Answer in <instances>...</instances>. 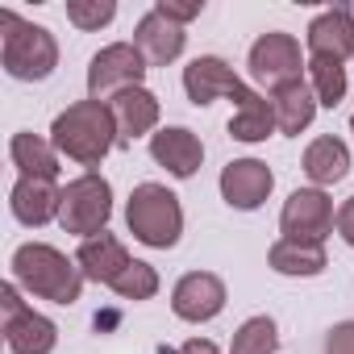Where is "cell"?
Segmentation results:
<instances>
[{"label": "cell", "mask_w": 354, "mask_h": 354, "mask_svg": "<svg viewBox=\"0 0 354 354\" xmlns=\"http://www.w3.org/2000/svg\"><path fill=\"white\" fill-rule=\"evenodd\" d=\"M146 67L150 63H146V55L133 42H113L88 67V96L92 100H109V96H117L125 88H142Z\"/></svg>", "instance_id": "8992f818"}, {"label": "cell", "mask_w": 354, "mask_h": 354, "mask_svg": "<svg viewBox=\"0 0 354 354\" xmlns=\"http://www.w3.org/2000/svg\"><path fill=\"white\" fill-rule=\"evenodd\" d=\"M267 263L279 271V275H300V279H313L329 267L325 259V246L321 242H292V238H279L267 254Z\"/></svg>", "instance_id": "603a6c76"}, {"label": "cell", "mask_w": 354, "mask_h": 354, "mask_svg": "<svg viewBox=\"0 0 354 354\" xmlns=\"http://www.w3.org/2000/svg\"><path fill=\"white\" fill-rule=\"evenodd\" d=\"M337 234H342V242L346 246H354V196L350 201H342V209H337Z\"/></svg>", "instance_id": "f546056e"}, {"label": "cell", "mask_w": 354, "mask_h": 354, "mask_svg": "<svg viewBox=\"0 0 354 354\" xmlns=\"http://www.w3.org/2000/svg\"><path fill=\"white\" fill-rule=\"evenodd\" d=\"M113 117H117V142H133L142 133H150L158 125V96L146 88H125L109 100Z\"/></svg>", "instance_id": "e0dca14e"}, {"label": "cell", "mask_w": 354, "mask_h": 354, "mask_svg": "<svg viewBox=\"0 0 354 354\" xmlns=\"http://www.w3.org/2000/svg\"><path fill=\"white\" fill-rule=\"evenodd\" d=\"M234 117H230V138L238 142H267L279 125H275V104L267 96H259L254 88H242L234 96Z\"/></svg>", "instance_id": "d6986e66"}, {"label": "cell", "mask_w": 354, "mask_h": 354, "mask_svg": "<svg viewBox=\"0 0 354 354\" xmlns=\"http://www.w3.org/2000/svg\"><path fill=\"white\" fill-rule=\"evenodd\" d=\"M184 26H175V21H167L162 13H146L142 21H138V30H133V46L146 55V63L150 67H167V63H175L184 55Z\"/></svg>", "instance_id": "5bb4252c"}, {"label": "cell", "mask_w": 354, "mask_h": 354, "mask_svg": "<svg viewBox=\"0 0 354 354\" xmlns=\"http://www.w3.org/2000/svg\"><path fill=\"white\" fill-rule=\"evenodd\" d=\"M221 308H225V283L213 271H188L171 288V313L180 321L201 325V321H213Z\"/></svg>", "instance_id": "9c48e42d"}, {"label": "cell", "mask_w": 354, "mask_h": 354, "mask_svg": "<svg viewBox=\"0 0 354 354\" xmlns=\"http://www.w3.org/2000/svg\"><path fill=\"white\" fill-rule=\"evenodd\" d=\"M55 150H63L80 167H100L104 154L117 146V117L104 100H75L50 125Z\"/></svg>", "instance_id": "6da1fadb"}, {"label": "cell", "mask_w": 354, "mask_h": 354, "mask_svg": "<svg viewBox=\"0 0 354 354\" xmlns=\"http://www.w3.org/2000/svg\"><path fill=\"white\" fill-rule=\"evenodd\" d=\"M350 133H354V117H350Z\"/></svg>", "instance_id": "1f68e13d"}, {"label": "cell", "mask_w": 354, "mask_h": 354, "mask_svg": "<svg viewBox=\"0 0 354 354\" xmlns=\"http://www.w3.org/2000/svg\"><path fill=\"white\" fill-rule=\"evenodd\" d=\"M201 0H192V5H180V0H158V5H154V13H162L167 21H175V26H188L192 17H201Z\"/></svg>", "instance_id": "83f0119b"}, {"label": "cell", "mask_w": 354, "mask_h": 354, "mask_svg": "<svg viewBox=\"0 0 354 354\" xmlns=\"http://www.w3.org/2000/svg\"><path fill=\"white\" fill-rule=\"evenodd\" d=\"M13 279L17 288H26L30 296H42L50 304H75L84 292V271L75 259H67L63 250L46 246V242H26L13 250Z\"/></svg>", "instance_id": "7a4b0ae2"}, {"label": "cell", "mask_w": 354, "mask_h": 354, "mask_svg": "<svg viewBox=\"0 0 354 354\" xmlns=\"http://www.w3.org/2000/svg\"><path fill=\"white\" fill-rule=\"evenodd\" d=\"M109 217H113V188H109L104 175L84 171L80 180H71L63 188V196H59V225L67 234L88 242V238L104 234Z\"/></svg>", "instance_id": "5b68a950"}, {"label": "cell", "mask_w": 354, "mask_h": 354, "mask_svg": "<svg viewBox=\"0 0 354 354\" xmlns=\"http://www.w3.org/2000/svg\"><path fill=\"white\" fill-rule=\"evenodd\" d=\"M113 292H117L121 300H150V296L158 292V271H154L150 263H138V259H133V263L117 275Z\"/></svg>", "instance_id": "484cf974"}, {"label": "cell", "mask_w": 354, "mask_h": 354, "mask_svg": "<svg viewBox=\"0 0 354 354\" xmlns=\"http://www.w3.org/2000/svg\"><path fill=\"white\" fill-rule=\"evenodd\" d=\"M308 84L317 92V104L337 109L346 96V67L337 59H308Z\"/></svg>", "instance_id": "cb8c5ba5"}, {"label": "cell", "mask_w": 354, "mask_h": 354, "mask_svg": "<svg viewBox=\"0 0 354 354\" xmlns=\"http://www.w3.org/2000/svg\"><path fill=\"white\" fill-rule=\"evenodd\" d=\"M117 17L113 0H67V21L75 30H100Z\"/></svg>", "instance_id": "4316f807"}, {"label": "cell", "mask_w": 354, "mask_h": 354, "mask_svg": "<svg viewBox=\"0 0 354 354\" xmlns=\"http://www.w3.org/2000/svg\"><path fill=\"white\" fill-rule=\"evenodd\" d=\"M308 50L313 59H337L346 63L354 55V17L350 9H325L308 21Z\"/></svg>", "instance_id": "4fadbf2b"}, {"label": "cell", "mask_w": 354, "mask_h": 354, "mask_svg": "<svg viewBox=\"0 0 354 354\" xmlns=\"http://www.w3.org/2000/svg\"><path fill=\"white\" fill-rule=\"evenodd\" d=\"M325 354H354V321H342L325 337Z\"/></svg>", "instance_id": "f1b7e54d"}, {"label": "cell", "mask_w": 354, "mask_h": 354, "mask_svg": "<svg viewBox=\"0 0 354 354\" xmlns=\"http://www.w3.org/2000/svg\"><path fill=\"white\" fill-rule=\"evenodd\" d=\"M279 350V329L271 317H250L238 325L234 342H230V354H275Z\"/></svg>", "instance_id": "d4e9b609"}, {"label": "cell", "mask_w": 354, "mask_h": 354, "mask_svg": "<svg viewBox=\"0 0 354 354\" xmlns=\"http://www.w3.org/2000/svg\"><path fill=\"white\" fill-rule=\"evenodd\" d=\"M150 158L158 167H167L175 180H192V175L201 171V162H205V146H201V138L192 129L167 125V129L150 133Z\"/></svg>", "instance_id": "8fae6325"}, {"label": "cell", "mask_w": 354, "mask_h": 354, "mask_svg": "<svg viewBox=\"0 0 354 354\" xmlns=\"http://www.w3.org/2000/svg\"><path fill=\"white\" fill-rule=\"evenodd\" d=\"M59 196H63V188H55L50 180H30V175H21L9 192V209L21 225L38 230L46 221H59Z\"/></svg>", "instance_id": "9a60e30c"}, {"label": "cell", "mask_w": 354, "mask_h": 354, "mask_svg": "<svg viewBox=\"0 0 354 354\" xmlns=\"http://www.w3.org/2000/svg\"><path fill=\"white\" fill-rule=\"evenodd\" d=\"M271 188H275V175H271V167L259 162V158H234V162L221 171V196H225L230 209L250 213V209H259V205L271 196Z\"/></svg>", "instance_id": "30bf717a"}, {"label": "cell", "mask_w": 354, "mask_h": 354, "mask_svg": "<svg viewBox=\"0 0 354 354\" xmlns=\"http://www.w3.org/2000/svg\"><path fill=\"white\" fill-rule=\"evenodd\" d=\"M75 263H80V271H84V279H92V283H117V275L133 263L129 259V250L121 246V238H113L109 230L104 234H96V238H88V242H80V250H75Z\"/></svg>", "instance_id": "2e32d148"}, {"label": "cell", "mask_w": 354, "mask_h": 354, "mask_svg": "<svg viewBox=\"0 0 354 354\" xmlns=\"http://www.w3.org/2000/svg\"><path fill=\"white\" fill-rule=\"evenodd\" d=\"M125 225H129V234L142 246L171 250L175 242H180V234H184L180 196L167 192L162 184H138L129 192V205H125Z\"/></svg>", "instance_id": "277c9868"}, {"label": "cell", "mask_w": 354, "mask_h": 354, "mask_svg": "<svg viewBox=\"0 0 354 354\" xmlns=\"http://www.w3.org/2000/svg\"><path fill=\"white\" fill-rule=\"evenodd\" d=\"M246 84L234 75V67L225 63V59H217V55H201V59H192L188 67H184V92H188V100L192 104H213L217 96H238Z\"/></svg>", "instance_id": "7c38bea8"}, {"label": "cell", "mask_w": 354, "mask_h": 354, "mask_svg": "<svg viewBox=\"0 0 354 354\" xmlns=\"http://www.w3.org/2000/svg\"><path fill=\"white\" fill-rule=\"evenodd\" d=\"M271 104H275V125H279V133H292V138H300V133L313 125V117H317V92H313V84H304V80H296V84L279 88V92H271Z\"/></svg>", "instance_id": "ffe728a7"}, {"label": "cell", "mask_w": 354, "mask_h": 354, "mask_svg": "<svg viewBox=\"0 0 354 354\" xmlns=\"http://www.w3.org/2000/svg\"><path fill=\"white\" fill-rule=\"evenodd\" d=\"M246 67H250V75H254L263 88L279 92V88H288V84L304 80V67H308V63L300 59V42H296L292 34L271 30V34H263V38L250 46Z\"/></svg>", "instance_id": "52a82bcc"}, {"label": "cell", "mask_w": 354, "mask_h": 354, "mask_svg": "<svg viewBox=\"0 0 354 354\" xmlns=\"http://www.w3.org/2000/svg\"><path fill=\"white\" fill-rule=\"evenodd\" d=\"M175 354H221V350H217L209 337H192V342H184L180 350H175Z\"/></svg>", "instance_id": "4dcf8cb0"}, {"label": "cell", "mask_w": 354, "mask_h": 354, "mask_svg": "<svg viewBox=\"0 0 354 354\" xmlns=\"http://www.w3.org/2000/svg\"><path fill=\"white\" fill-rule=\"evenodd\" d=\"M337 213H333V201L321 192V188H296L288 201H283V213H279V234L292 238V242H321L329 238Z\"/></svg>", "instance_id": "ba28073f"}, {"label": "cell", "mask_w": 354, "mask_h": 354, "mask_svg": "<svg viewBox=\"0 0 354 354\" xmlns=\"http://www.w3.org/2000/svg\"><path fill=\"white\" fill-rule=\"evenodd\" d=\"M346 171H350V150H346L342 138L325 133V138L308 142V150H304V175L317 188H329V184L346 180Z\"/></svg>", "instance_id": "44dd1931"}, {"label": "cell", "mask_w": 354, "mask_h": 354, "mask_svg": "<svg viewBox=\"0 0 354 354\" xmlns=\"http://www.w3.org/2000/svg\"><path fill=\"white\" fill-rule=\"evenodd\" d=\"M5 342H9L13 354H50L55 342H59V329H55L50 317L34 313L26 304L21 313H9L5 317Z\"/></svg>", "instance_id": "ac0fdd59"}, {"label": "cell", "mask_w": 354, "mask_h": 354, "mask_svg": "<svg viewBox=\"0 0 354 354\" xmlns=\"http://www.w3.org/2000/svg\"><path fill=\"white\" fill-rule=\"evenodd\" d=\"M9 158L21 175L30 180H59V154H55V142L38 138V133H13L9 142Z\"/></svg>", "instance_id": "7402d4cb"}, {"label": "cell", "mask_w": 354, "mask_h": 354, "mask_svg": "<svg viewBox=\"0 0 354 354\" xmlns=\"http://www.w3.org/2000/svg\"><path fill=\"white\" fill-rule=\"evenodd\" d=\"M0 63L13 80H46L55 67H59V42L46 26H34V21H21L13 9L0 13Z\"/></svg>", "instance_id": "3957f363"}]
</instances>
